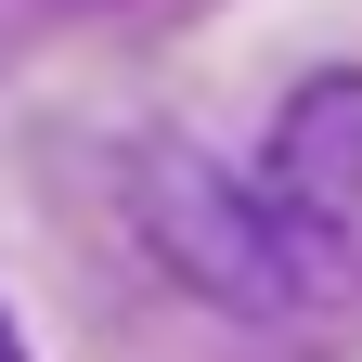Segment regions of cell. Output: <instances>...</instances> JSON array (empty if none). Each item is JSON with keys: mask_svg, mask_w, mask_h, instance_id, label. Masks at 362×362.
I'll use <instances>...</instances> for the list:
<instances>
[{"mask_svg": "<svg viewBox=\"0 0 362 362\" xmlns=\"http://www.w3.org/2000/svg\"><path fill=\"white\" fill-rule=\"evenodd\" d=\"M259 194H272V220L349 285V259H362V65H324L285 117H272Z\"/></svg>", "mask_w": 362, "mask_h": 362, "instance_id": "cell-2", "label": "cell"}, {"mask_svg": "<svg viewBox=\"0 0 362 362\" xmlns=\"http://www.w3.org/2000/svg\"><path fill=\"white\" fill-rule=\"evenodd\" d=\"M0 362H26V337H13V310H0Z\"/></svg>", "mask_w": 362, "mask_h": 362, "instance_id": "cell-3", "label": "cell"}, {"mask_svg": "<svg viewBox=\"0 0 362 362\" xmlns=\"http://www.w3.org/2000/svg\"><path fill=\"white\" fill-rule=\"evenodd\" d=\"M129 220H143V246H156L194 298H220V310H298V298H337V272L272 220L259 181H220L207 156H181V143H143V156H129Z\"/></svg>", "mask_w": 362, "mask_h": 362, "instance_id": "cell-1", "label": "cell"}]
</instances>
